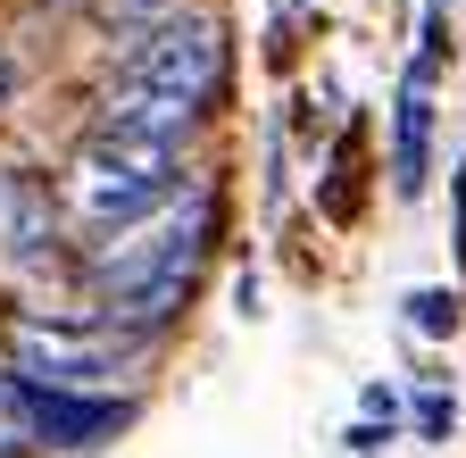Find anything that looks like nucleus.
Segmentation results:
<instances>
[{
    "label": "nucleus",
    "mask_w": 466,
    "mask_h": 458,
    "mask_svg": "<svg viewBox=\"0 0 466 458\" xmlns=\"http://www.w3.org/2000/svg\"><path fill=\"white\" fill-rule=\"evenodd\" d=\"M208 242H217V192L192 176L184 192H175L167 209L116 225V234H100L84 250V283H92V317H108L116 333H167L175 317L192 309L200 275H208Z\"/></svg>",
    "instance_id": "nucleus-1"
},
{
    "label": "nucleus",
    "mask_w": 466,
    "mask_h": 458,
    "mask_svg": "<svg viewBox=\"0 0 466 458\" xmlns=\"http://www.w3.org/2000/svg\"><path fill=\"white\" fill-rule=\"evenodd\" d=\"M184 150H158V142H134V134H108L92 126L67 158V176H58V200L84 234H116V225H134L150 209H167L184 192Z\"/></svg>",
    "instance_id": "nucleus-2"
},
{
    "label": "nucleus",
    "mask_w": 466,
    "mask_h": 458,
    "mask_svg": "<svg viewBox=\"0 0 466 458\" xmlns=\"http://www.w3.org/2000/svg\"><path fill=\"white\" fill-rule=\"evenodd\" d=\"M0 351L25 383H58V392H116L150 341L116 333L108 317H50V309H17L0 325Z\"/></svg>",
    "instance_id": "nucleus-3"
},
{
    "label": "nucleus",
    "mask_w": 466,
    "mask_h": 458,
    "mask_svg": "<svg viewBox=\"0 0 466 458\" xmlns=\"http://www.w3.org/2000/svg\"><path fill=\"white\" fill-rule=\"evenodd\" d=\"M225 17L217 9H184L150 34H126L116 42V76L108 84H150V92H184V100H217L225 92Z\"/></svg>",
    "instance_id": "nucleus-4"
},
{
    "label": "nucleus",
    "mask_w": 466,
    "mask_h": 458,
    "mask_svg": "<svg viewBox=\"0 0 466 458\" xmlns=\"http://www.w3.org/2000/svg\"><path fill=\"white\" fill-rule=\"evenodd\" d=\"M17 409H25V433L50 450H108L134 425L126 392H58V383H25V375H17Z\"/></svg>",
    "instance_id": "nucleus-5"
},
{
    "label": "nucleus",
    "mask_w": 466,
    "mask_h": 458,
    "mask_svg": "<svg viewBox=\"0 0 466 458\" xmlns=\"http://www.w3.org/2000/svg\"><path fill=\"white\" fill-rule=\"evenodd\" d=\"M92 126L134 134V142H158V150H184V158H192V142H200V126H208V100L150 92V84H108L100 108H92Z\"/></svg>",
    "instance_id": "nucleus-6"
},
{
    "label": "nucleus",
    "mask_w": 466,
    "mask_h": 458,
    "mask_svg": "<svg viewBox=\"0 0 466 458\" xmlns=\"http://www.w3.org/2000/svg\"><path fill=\"white\" fill-rule=\"evenodd\" d=\"M425 167H433V59L408 67V84L391 100V192L417 200L425 192Z\"/></svg>",
    "instance_id": "nucleus-7"
},
{
    "label": "nucleus",
    "mask_w": 466,
    "mask_h": 458,
    "mask_svg": "<svg viewBox=\"0 0 466 458\" xmlns=\"http://www.w3.org/2000/svg\"><path fill=\"white\" fill-rule=\"evenodd\" d=\"M58 200L42 176H25V167H9V176H0V242L9 250H25V259H42L50 242H58Z\"/></svg>",
    "instance_id": "nucleus-8"
},
{
    "label": "nucleus",
    "mask_w": 466,
    "mask_h": 458,
    "mask_svg": "<svg viewBox=\"0 0 466 458\" xmlns=\"http://www.w3.org/2000/svg\"><path fill=\"white\" fill-rule=\"evenodd\" d=\"M192 0H100V17L116 25V34H150V25H167V17H184Z\"/></svg>",
    "instance_id": "nucleus-9"
},
{
    "label": "nucleus",
    "mask_w": 466,
    "mask_h": 458,
    "mask_svg": "<svg viewBox=\"0 0 466 458\" xmlns=\"http://www.w3.org/2000/svg\"><path fill=\"white\" fill-rule=\"evenodd\" d=\"M400 309H408V325L433 333V341H441V333H458V292H408Z\"/></svg>",
    "instance_id": "nucleus-10"
},
{
    "label": "nucleus",
    "mask_w": 466,
    "mask_h": 458,
    "mask_svg": "<svg viewBox=\"0 0 466 458\" xmlns=\"http://www.w3.org/2000/svg\"><path fill=\"white\" fill-rule=\"evenodd\" d=\"M408 417H417V433H425V442H441V433L458 425V409H450V392H425V400H417V409H408Z\"/></svg>",
    "instance_id": "nucleus-11"
},
{
    "label": "nucleus",
    "mask_w": 466,
    "mask_h": 458,
    "mask_svg": "<svg viewBox=\"0 0 466 458\" xmlns=\"http://www.w3.org/2000/svg\"><path fill=\"white\" fill-rule=\"evenodd\" d=\"M17 84H25V67H17V50H9V42H0V108H9V100H17Z\"/></svg>",
    "instance_id": "nucleus-12"
}]
</instances>
